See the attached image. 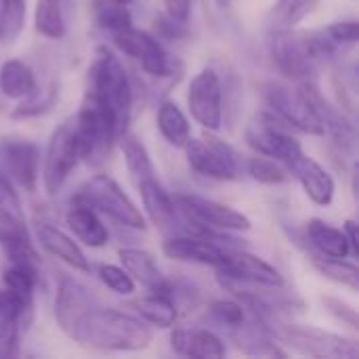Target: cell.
Segmentation results:
<instances>
[{"label":"cell","mask_w":359,"mask_h":359,"mask_svg":"<svg viewBox=\"0 0 359 359\" xmlns=\"http://www.w3.org/2000/svg\"><path fill=\"white\" fill-rule=\"evenodd\" d=\"M151 339L154 334L141 318L111 307L93 305L84 318L76 343L97 351L133 353L147 349L151 345Z\"/></svg>","instance_id":"6da1fadb"},{"label":"cell","mask_w":359,"mask_h":359,"mask_svg":"<svg viewBox=\"0 0 359 359\" xmlns=\"http://www.w3.org/2000/svg\"><path fill=\"white\" fill-rule=\"evenodd\" d=\"M84 95L109 114L122 135L126 133L133 114L135 90L128 72L111 50H97V57L88 67V86Z\"/></svg>","instance_id":"7a4b0ae2"},{"label":"cell","mask_w":359,"mask_h":359,"mask_svg":"<svg viewBox=\"0 0 359 359\" xmlns=\"http://www.w3.org/2000/svg\"><path fill=\"white\" fill-rule=\"evenodd\" d=\"M337 46L326 40V36L318 32H294L290 29H273L269 36V55L276 67L292 78V80H311L318 65L332 57Z\"/></svg>","instance_id":"3957f363"},{"label":"cell","mask_w":359,"mask_h":359,"mask_svg":"<svg viewBox=\"0 0 359 359\" xmlns=\"http://www.w3.org/2000/svg\"><path fill=\"white\" fill-rule=\"evenodd\" d=\"M76 200L88 204L99 215L111 219L114 223L128 229H145V215L137 208V204L122 191V187L107 175L90 177L74 196Z\"/></svg>","instance_id":"277c9868"},{"label":"cell","mask_w":359,"mask_h":359,"mask_svg":"<svg viewBox=\"0 0 359 359\" xmlns=\"http://www.w3.org/2000/svg\"><path fill=\"white\" fill-rule=\"evenodd\" d=\"M273 337L292 351L309 358L353 359L359 355V347L353 339L316 326L280 322L273 330Z\"/></svg>","instance_id":"5b68a950"},{"label":"cell","mask_w":359,"mask_h":359,"mask_svg":"<svg viewBox=\"0 0 359 359\" xmlns=\"http://www.w3.org/2000/svg\"><path fill=\"white\" fill-rule=\"evenodd\" d=\"M175 202L185 225H189V229L198 236H208L215 231H248L252 227L244 212L208 198L175 196Z\"/></svg>","instance_id":"8992f818"},{"label":"cell","mask_w":359,"mask_h":359,"mask_svg":"<svg viewBox=\"0 0 359 359\" xmlns=\"http://www.w3.org/2000/svg\"><path fill=\"white\" fill-rule=\"evenodd\" d=\"M244 139L257 154L267 156L276 162H284L286 166L303 154V147L294 139L292 128L269 109L250 120L244 130Z\"/></svg>","instance_id":"52a82bcc"},{"label":"cell","mask_w":359,"mask_h":359,"mask_svg":"<svg viewBox=\"0 0 359 359\" xmlns=\"http://www.w3.org/2000/svg\"><path fill=\"white\" fill-rule=\"evenodd\" d=\"M80 162V147L74 130V118L59 124L46 145L42 160V185L48 196H57Z\"/></svg>","instance_id":"ba28073f"},{"label":"cell","mask_w":359,"mask_h":359,"mask_svg":"<svg viewBox=\"0 0 359 359\" xmlns=\"http://www.w3.org/2000/svg\"><path fill=\"white\" fill-rule=\"evenodd\" d=\"M183 151L189 168L202 177L217 181H233L240 175L238 151L210 133L200 139L189 137V141L183 145Z\"/></svg>","instance_id":"9c48e42d"},{"label":"cell","mask_w":359,"mask_h":359,"mask_svg":"<svg viewBox=\"0 0 359 359\" xmlns=\"http://www.w3.org/2000/svg\"><path fill=\"white\" fill-rule=\"evenodd\" d=\"M263 99H265L267 109L273 116H278L282 122H286L292 130L313 135V137H324L320 118L316 116L313 107L309 105V101L303 97V93L299 88L290 90L282 84L269 82V84H265Z\"/></svg>","instance_id":"30bf717a"},{"label":"cell","mask_w":359,"mask_h":359,"mask_svg":"<svg viewBox=\"0 0 359 359\" xmlns=\"http://www.w3.org/2000/svg\"><path fill=\"white\" fill-rule=\"evenodd\" d=\"M187 105L191 118L208 133L223 126V82L210 67L198 72L187 88Z\"/></svg>","instance_id":"8fae6325"},{"label":"cell","mask_w":359,"mask_h":359,"mask_svg":"<svg viewBox=\"0 0 359 359\" xmlns=\"http://www.w3.org/2000/svg\"><path fill=\"white\" fill-rule=\"evenodd\" d=\"M111 36H114V44L124 55L135 59L145 74L156 76V78L170 76V69H172L170 59H168L164 46L151 34L130 25V27L120 29V32H116Z\"/></svg>","instance_id":"7c38bea8"},{"label":"cell","mask_w":359,"mask_h":359,"mask_svg":"<svg viewBox=\"0 0 359 359\" xmlns=\"http://www.w3.org/2000/svg\"><path fill=\"white\" fill-rule=\"evenodd\" d=\"M0 164L6 177L21 189L34 194L40 177V149L27 139H4L0 143Z\"/></svg>","instance_id":"4fadbf2b"},{"label":"cell","mask_w":359,"mask_h":359,"mask_svg":"<svg viewBox=\"0 0 359 359\" xmlns=\"http://www.w3.org/2000/svg\"><path fill=\"white\" fill-rule=\"evenodd\" d=\"M299 90L303 93V97L309 101V105L313 107L316 116L320 118V124L324 128V137H330V141L343 154L351 151L355 147V128H353L351 120L339 107H334L311 80L301 82Z\"/></svg>","instance_id":"5bb4252c"},{"label":"cell","mask_w":359,"mask_h":359,"mask_svg":"<svg viewBox=\"0 0 359 359\" xmlns=\"http://www.w3.org/2000/svg\"><path fill=\"white\" fill-rule=\"evenodd\" d=\"M95 305L93 294L76 280L61 276L57 299H55V320L63 334H67L72 341L78 339L80 328L84 324L86 313Z\"/></svg>","instance_id":"9a60e30c"},{"label":"cell","mask_w":359,"mask_h":359,"mask_svg":"<svg viewBox=\"0 0 359 359\" xmlns=\"http://www.w3.org/2000/svg\"><path fill=\"white\" fill-rule=\"evenodd\" d=\"M219 273L255 288H284L282 273L265 259L246 250H229L225 265L219 267Z\"/></svg>","instance_id":"2e32d148"},{"label":"cell","mask_w":359,"mask_h":359,"mask_svg":"<svg viewBox=\"0 0 359 359\" xmlns=\"http://www.w3.org/2000/svg\"><path fill=\"white\" fill-rule=\"evenodd\" d=\"M162 252L172 261L208 265V267H223L227 261V248L206 236H170L162 244Z\"/></svg>","instance_id":"e0dca14e"},{"label":"cell","mask_w":359,"mask_h":359,"mask_svg":"<svg viewBox=\"0 0 359 359\" xmlns=\"http://www.w3.org/2000/svg\"><path fill=\"white\" fill-rule=\"evenodd\" d=\"M141 194V200H143V208H145V215L147 219L164 233L168 231H175L181 223L185 225L179 208H177V202L175 198L164 189V185L160 183L158 175L154 177H147L143 179L141 183L135 185Z\"/></svg>","instance_id":"ac0fdd59"},{"label":"cell","mask_w":359,"mask_h":359,"mask_svg":"<svg viewBox=\"0 0 359 359\" xmlns=\"http://www.w3.org/2000/svg\"><path fill=\"white\" fill-rule=\"evenodd\" d=\"M288 170L297 177V181L301 183L305 196L318 204V206H330L337 194V183L332 179V175L313 158L301 154L297 160H292L288 164Z\"/></svg>","instance_id":"d6986e66"},{"label":"cell","mask_w":359,"mask_h":359,"mask_svg":"<svg viewBox=\"0 0 359 359\" xmlns=\"http://www.w3.org/2000/svg\"><path fill=\"white\" fill-rule=\"evenodd\" d=\"M118 259H120L122 267L126 269V273L135 280V284H141L149 292H160V294H166L172 299L175 282L164 278L154 255H149L143 248H120Z\"/></svg>","instance_id":"ffe728a7"},{"label":"cell","mask_w":359,"mask_h":359,"mask_svg":"<svg viewBox=\"0 0 359 359\" xmlns=\"http://www.w3.org/2000/svg\"><path fill=\"white\" fill-rule=\"evenodd\" d=\"M36 240L50 257L63 261L72 269L84 271V273L90 271V263H88L86 255L82 252V248L74 242V238H69L65 231H61L53 223L38 221L36 223Z\"/></svg>","instance_id":"44dd1931"},{"label":"cell","mask_w":359,"mask_h":359,"mask_svg":"<svg viewBox=\"0 0 359 359\" xmlns=\"http://www.w3.org/2000/svg\"><path fill=\"white\" fill-rule=\"evenodd\" d=\"M170 347L185 358L219 359L227 353L225 343L206 328H175L170 332Z\"/></svg>","instance_id":"7402d4cb"},{"label":"cell","mask_w":359,"mask_h":359,"mask_svg":"<svg viewBox=\"0 0 359 359\" xmlns=\"http://www.w3.org/2000/svg\"><path fill=\"white\" fill-rule=\"evenodd\" d=\"M65 223L69 231L90 248H103L109 242V231L99 219V212L76 198H72V204L65 212Z\"/></svg>","instance_id":"603a6c76"},{"label":"cell","mask_w":359,"mask_h":359,"mask_svg":"<svg viewBox=\"0 0 359 359\" xmlns=\"http://www.w3.org/2000/svg\"><path fill=\"white\" fill-rule=\"evenodd\" d=\"M305 240L313 248V255L330 257V259H347L351 257L347 238L343 229L328 225L322 219H311L305 227Z\"/></svg>","instance_id":"cb8c5ba5"},{"label":"cell","mask_w":359,"mask_h":359,"mask_svg":"<svg viewBox=\"0 0 359 359\" xmlns=\"http://www.w3.org/2000/svg\"><path fill=\"white\" fill-rule=\"evenodd\" d=\"M130 307L145 324H151L162 330L172 328L179 318V307L175 305V301L160 292H149L147 297L135 301Z\"/></svg>","instance_id":"d4e9b609"},{"label":"cell","mask_w":359,"mask_h":359,"mask_svg":"<svg viewBox=\"0 0 359 359\" xmlns=\"http://www.w3.org/2000/svg\"><path fill=\"white\" fill-rule=\"evenodd\" d=\"M36 90V76L32 67L19 59H8L0 65V93L6 99L21 101Z\"/></svg>","instance_id":"484cf974"},{"label":"cell","mask_w":359,"mask_h":359,"mask_svg":"<svg viewBox=\"0 0 359 359\" xmlns=\"http://www.w3.org/2000/svg\"><path fill=\"white\" fill-rule=\"evenodd\" d=\"M156 122H158V130L164 137V141L177 149H183V145L191 137V124H189L187 116L183 114V109L175 101H164L158 107Z\"/></svg>","instance_id":"4316f807"},{"label":"cell","mask_w":359,"mask_h":359,"mask_svg":"<svg viewBox=\"0 0 359 359\" xmlns=\"http://www.w3.org/2000/svg\"><path fill=\"white\" fill-rule=\"evenodd\" d=\"M34 27L40 36L59 40L67 32L65 21V0H36Z\"/></svg>","instance_id":"83f0119b"},{"label":"cell","mask_w":359,"mask_h":359,"mask_svg":"<svg viewBox=\"0 0 359 359\" xmlns=\"http://www.w3.org/2000/svg\"><path fill=\"white\" fill-rule=\"evenodd\" d=\"M120 145H122V151H124V162H126V170L133 179V183H141L143 179L147 177H154L158 175L156 172V166L151 162V156L147 151V147L135 137V135H128L124 133L120 137Z\"/></svg>","instance_id":"f1b7e54d"},{"label":"cell","mask_w":359,"mask_h":359,"mask_svg":"<svg viewBox=\"0 0 359 359\" xmlns=\"http://www.w3.org/2000/svg\"><path fill=\"white\" fill-rule=\"evenodd\" d=\"M320 0H276L267 23L271 29H290L297 27L307 15H311L318 8Z\"/></svg>","instance_id":"f546056e"},{"label":"cell","mask_w":359,"mask_h":359,"mask_svg":"<svg viewBox=\"0 0 359 359\" xmlns=\"http://www.w3.org/2000/svg\"><path fill=\"white\" fill-rule=\"evenodd\" d=\"M311 265L330 282L341 284L349 290H358L359 288V271L355 263L347 261V259H330V257H320V255H311Z\"/></svg>","instance_id":"4dcf8cb0"},{"label":"cell","mask_w":359,"mask_h":359,"mask_svg":"<svg viewBox=\"0 0 359 359\" xmlns=\"http://www.w3.org/2000/svg\"><path fill=\"white\" fill-rule=\"evenodd\" d=\"M90 8H93L95 23L111 34L133 25V15H130L128 6H124L116 0H93Z\"/></svg>","instance_id":"1f68e13d"},{"label":"cell","mask_w":359,"mask_h":359,"mask_svg":"<svg viewBox=\"0 0 359 359\" xmlns=\"http://www.w3.org/2000/svg\"><path fill=\"white\" fill-rule=\"evenodd\" d=\"M246 170L255 181H259L263 185H282V183L288 181V172L276 160H271L267 156H261V154L252 156L246 162Z\"/></svg>","instance_id":"d6a6232c"},{"label":"cell","mask_w":359,"mask_h":359,"mask_svg":"<svg viewBox=\"0 0 359 359\" xmlns=\"http://www.w3.org/2000/svg\"><path fill=\"white\" fill-rule=\"evenodd\" d=\"M208 316L212 322H217L223 328L236 330L246 322V309L240 301L233 299H219L215 303H210L208 307Z\"/></svg>","instance_id":"836d02e7"},{"label":"cell","mask_w":359,"mask_h":359,"mask_svg":"<svg viewBox=\"0 0 359 359\" xmlns=\"http://www.w3.org/2000/svg\"><path fill=\"white\" fill-rule=\"evenodd\" d=\"M57 95H59V90L55 86L40 90V93L36 86V90L29 97L21 99V103L13 109V118H34V116H42V114L50 111L53 105L57 103Z\"/></svg>","instance_id":"e575fe53"},{"label":"cell","mask_w":359,"mask_h":359,"mask_svg":"<svg viewBox=\"0 0 359 359\" xmlns=\"http://www.w3.org/2000/svg\"><path fill=\"white\" fill-rule=\"evenodd\" d=\"M99 280L116 294L120 297H130L135 294L137 290V284L135 280L126 273L124 267H118V265H101L99 267Z\"/></svg>","instance_id":"d590c367"},{"label":"cell","mask_w":359,"mask_h":359,"mask_svg":"<svg viewBox=\"0 0 359 359\" xmlns=\"http://www.w3.org/2000/svg\"><path fill=\"white\" fill-rule=\"evenodd\" d=\"M328 42L334 46H353L358 42V21L355 19H345V21H334L326 27L320 29Z\"/></svg>","instance_id":"8d00e7d4"},{"label":"cell","mask_w":359,"mask_h":359,"mask_svg":"<svg viewBox=\"0 0 359 359\" xmlns=\"http://www.w3.org/2000/svg\"><path fill=\"white\" fill-rule=\"evenodd\" d=\"M0 212L25 221V215H23V206H21L19 194L15 191L11 179H8L6 175H2V172H0Z\"/></svg>","instance_id":"74e56055"},{"label":"cell","mask_w":359,"mask_h":359,"mask_svg":"<svg viewBox=\"0 0 359 359\" xmlns=\"http://www.w3.org/2000/svg\"><path fill=\"white\" fill-rule=\"evenodd\" d=\"M19 240H29L25 221L0 212V244L2 246H8V244L19 242Z\"/></svg>","instance_id":"f35d334b"},{"label":"cell","mask_w":359,"mask_h":359,"mask_svg":"<svg viewBox=\"0 0 359 359\" xmlns=\"http://www.w3.org/2000/svg\"><path fill=\"white\" fill-rule=\"evenodd\" d=\"M25 19V0H6V21H4V40L11 42L23 29Z\"/></svg>","instance_id":"ab89813d"},{"label":"cell","mask_w":359,"mask_h":359,"mask_svg":"<svg viewBox=\"0 0 359 359\" xmlns=\"http://www.w3.org/2000/svg\"><path fill=\"white\" fill-rule=\"evenodd\" d=\"M322 303H324L326 311H328L332 318H337L339 322H343V324L351 326L353 330H358V311H355L349 303H345V301H341V299H337V297H322Z\"/></svg>","instance_id":"60d3db41"},{"label":"cell","mask_w":359,"mask_h":359,"mask_svg":"<svg viewBox=\"0 0 359 359\" xmlns=\"http://www.w3.org/2000/svg\"><path fill=\"white\" fill-rule=\"evenodd\" d=\"M187 21H177V19H170L168 15L164 17H158L156 19V29L168 38V40H179V38H185L187 36V27H185Z\"/></svg>","instance_id":"b9f144b4"},{"label":"cell","mask_w":359,"mask_h":359,"mask_svg":"<svg viewBox=\"0 0 359 359\" xmlns=\"http://www.w3.org/2000/svg\"><path fill=\"white\" fill-rule=\"evenodd\" d=\"M166 15L177 21H187L191 13V0H164Z\"/></svg>","instance_id":"7bdbcfd3"},{"label":"cell","mask_w":359,"mask_h":359,"mask_svg":"<svg viewBox=\"0 0 359 359\" xmlns=\"http://www.w3.org/2000/svg\"><path fill=\"white\" fill-rule=\"evenodd\" d=\"M343 233H345V238H347V244H349V250H351V257H359V244H358V225H355V221L353 219H349V221H345V225H343Z\"/></svg>","instance_id":"ee69618b"},{"label":"cell","mask_w":359,"mask_h":359,"mask_svg":"<svg viewBox=\"0 0 359 359\" xmlns=\"http://www.w3.org/2000/svg\"><path fill=\"white\" fill-rule=\"evenodd\" d=\"M4 21H6V0H0V40H4Z\"/></svg>","instance_id":"f6af8a7d"},{"label":"cell","mask_w":359,"mask_h":359,"mask_svg":"<svg viewBox=\"0 0 359 359\" xmlns=\"http://www.w3.org/2000/svg\"><path fill=\"white\" fill-rule=\"evenodd\" d=\"M215 2H217V6H219V8H229L233 0H215Z\"/></svg>","instance_id":"bcb514c9"},{"label":"cell","mask_w":359,"mask_h":359,"mask_svg":"<svg viewBox=\"0 0 359 359\" xmlns=\"http://www.w3.org/2000/svg\"><path fill=\"white\" fill-rule=\"evenodd\" d=\"M116 2H120V4H124V6H128V4H130L133 0H116Z\"/></svg>","instance_id":"7dc6e473"}]
</instances>
